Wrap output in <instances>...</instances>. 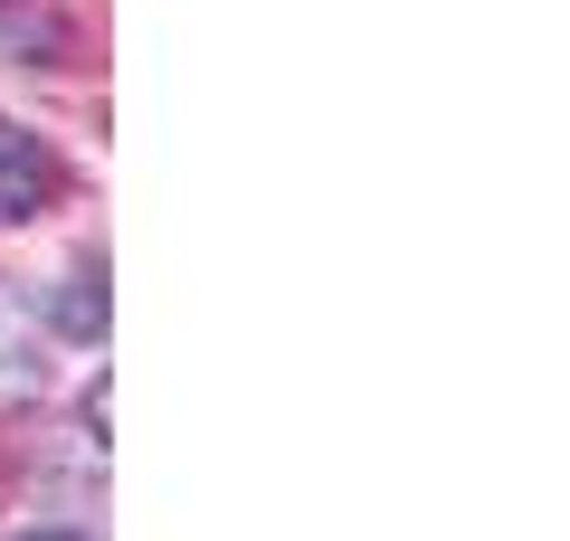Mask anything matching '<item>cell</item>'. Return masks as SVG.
Returning a JSON list of instances; mask_svg holds the SVG:
<instances>
[{"label": "cell", "mask_w": 570, "mask_h": 541, "mask_svg": "<svg viewBox=\"0 0 570 541\" xmlns=\"http://www.w3.org/2000/svg\"><path fill=\"white\" fill-rule=\"evenodd\" d=\"M10 541H77V532H10Z\"/></svg>", "instance_id": "obj_2"}, {"label": "cell", "mask_w": 570, "mask_h": 541, "mask_svg": "<svg viewBox=\"0 0 570 541\" xmlns=\"http://www.w3.org/2000/svg\"><path fill=\"white\" fill-rule=\"evenodd\" d=\"M67 190V171H58V153H48L39 134H20V124H0V228H20V219H39L48 200Z\"/></svg>", "instance_id": "obj_1"}]
</instances>
